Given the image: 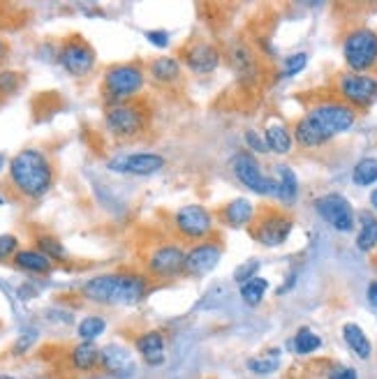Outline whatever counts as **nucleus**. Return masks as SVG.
Instances as JSON below:
<instances>
[{
    "label": "nucleus",
    "mask_w": 377,
    "mask_h": 379,
    "mask_svg": "<svg viewBox=\"0 0 377 379\" xmlns=\"http://www.w3.org/2000/svg\"><path fill=\"white\" fill-rule=\"evenodd\" d=\"M0 379H14V377H10V375H0Z\"/></svg>",
    "instance_id": "obj_44"
},
{
    "label": "nucleus",
    "mask_w": 377,
    "mask_h": 379,
    "mask_svg": "<svg viewBox=\"0 0 377 379\" xmlns=\"http://www.w3.org/2000/svg\"><path fill=\"white\" fill-rule=\"evenodd\" d=\"M245 144H248L252 151L255 153H269V146H266V141L261 139L255 130H248L245 132Z\"/></svg>",
    "instance_id": "obj_38"
},
{
    "label": "nucleus",
    "mask_w": 377,
    "mask_h": 379,
    "mask_svg": "<svg viewBox=\"0 0 377 379\" xmlns=\"http://www.w3.org/2000/svg\"><path fill=\"white\" fill-rule=\"evenodd\" d=\"M186 252L181 243H160L146 254V276L153 280H174L186 273Z\"/></svg>",
    "instance_id": "obj_7"
},
{
    "label": "nucleus",
    "mask_w": 377,
    "mask_h": 379,
    "mask_svg": "<svg viewBox=\"0 0 377 379\" xmlns=\"http://www.w3.org/2000/svg\"><path fill=\"white\" fill-rule=\"evenodd\" d=\"M292 229H294V220L287 213L276 210V208H271V210L264 208L252 220V225L248 227V234L252 236V241H257L259 245H264V248H278V245H283L289 239Z\"/></svg>",
    "instance_id": "obj_6"
},
{
    "label": "nucleus",
    "mask_w": 377,
    "mask_h": 379,
    "mask_svg": "<svg viewBox=\"0 0 377 379\" xmlns=\"http://www.w3.org/2000/svg\"><path fill=\"white\" fill-rule=\"evenodd\" d=\"M171 220H174V229H176V234L181 239L192 241V243L206 241L208 236L213 234V227H215L213 213L201 204H188L179 208Z\"/></svg>",
    "instance_id": "obj_9"
},
{
    "label": "nucleus",
    "mask_w": 377,
    "mask_h": 379,
    "mask_svg": "<svg viewBox=\"0 0 377 379\" xmlns=\"http://www.w3.org/2000/svg\"><path fill=\"white\" fill-rule=\"evenodd\" d=\"M135 347L148 366H160L164 361V338L160 331H148L139 336Z\"/></svg>",
    "instance_id": "obj_22"
},
{
    "label": "nucleus",
    "mask_w": 377,
    "mask_h": 379,
    "mask_svg": "<svg viewBox=\"0 0 377 379\" xmlns=\"http://www.w3.org/2000/svg\"><path fill=\"white\" fill-rule=\"evenodd\" d=\"M183 63L195 74H211L220 65V49L211 42H195L183 51Z\"/></svg>",
    "instance_id": "obj_15"
},
{
    "label": "nucleus",
    "mask_w": 377,
    "mask_h": 379,
    "mask_svg": "<svg viewBox=\"0 0 377 379\" xmlns=\"http://www.w3.org/2000/svg\"><path fill=\"white\" fill-rule=\"evenodd\" d=\"M23 77L14 69H0V98H7V95L16 93L21 88Z\"/></svg>",
    "instance_id": "obj_33"
},
{
    "label": "nucleus",
    "mask_w": 377,
    "mask_h": 379,
    "mask_svg": "<svg viewBox=\"0 0 377 379\" xmlns=\"http://www.w3.org/2000/svg\"><path fill=\"white\" fill-rule=\"evenodd\" d=\"M343 56L356 74H364L366 69H371L377 63V33L371 28L352 30L345 38Z\"/></svg>",
    "instance_id": "obj_10"
},
{
    "label": "nucleus",
    "mask_w": 377,
    "mask_h": 379,
    "mask_svg": "<svg viewBox=\"0 0 377 379\" xmlns=\"http://www.w3.org/2000/svg\"><path fill=\"white\" fill-rule=\"evenodd\" d=\"M146 38H148V42H151L153 47H157V49H164L167 44H169V35H167L164 30H148Z\"/></svg>",
    "instance_id": "obj_39"
},
{
    "label": "nucleus",
    "mask_w": 377,
    "mask_h": 379,
    "mask_svg": "<svg viewBox=\"0 0 377 379\" xmlns=\"http://www.w3.org/2000/svg\"><path fill=\"white\" fill-rule=\"evenodd\" d=\"M292 345H294V351L296 354H313L315 349H320L322 347V340L315 336V333L310 329H299L296 331V336L292 340Z\"/></svg>",
    "instance_id": "obj_31"
},
{
    "label": "nucleus",
    "mask_w": 377,
    "mask_h": 379,
    "mask_svg": "<svg viewBox=\"0 0 377 379\" xmlns=\"http://www.w3.org/2000/svg\"><path fill=\"white\" fill-rule=\"evenodd\" d=\"M95 51L81 35H69V38L60 44L58 51V63L63 65V69L72 77H89L95 69Z\"/></svg>",
    "instance_id": "obj_11"
},
{
    "label": "nucleus",
    "mask_w": 377,
    "mask_h": 379,
    "mask_svg": "<svg viewBox=\"0 0 377 379\" xmlns=\"http://www.w3.org/2000/svg\"><path fill=\"white\" fill-rule=\"evenodd\" d=\"M148 123H151V109L139 98L109 104V109L104 111V130L118 141H130V139L142 137L148 128Z\"/></svg>",
    "instance_id": "obj_4"
},
{
    "label": "nucleus",
    "mask_w": 377,
    "mask_h": 379,
    "mask_svg": "<svg viewBox=\"0 0 377 379\" xmlns=\"http://www.w3.org/2000/svg\"><path fill=\"white\" fill-rule=\"evenodd\" d=\"M264 141L269 146V151H274L278 155H287L294 148V137L289 135V130L280 123H269L264 132Z\"/></svg>",
    "instance_id": "obj_24"
},
{
    "label": "nucleus",
    "mask_w": 377,
    "mask_h": 379,
    "mask_svg": "<svg viewBox=\"0 0 377 379\" xmlns=\"http://www.w3.org/2000/svg\"><path fill=\"white\" fill-rule=\"evenodd\" d=\"M366 296H368V303H371L373 307H377V280L368 285V294Z\"/></svg>",
    "instance_id": "obj_41"
},
{
    "label": "nucleus",
    "mask_w": 377,
    "mask_h": 379,
    "mask_svg": "<svg viewBox=\"0 0 377 379\" xmlns=\"http://www.w3.org/2000/svg\"><path fill=\"white\" fill-rule=\"evenodd\" d=\"M12 264L16 268L28 271V273H38V276H49V273H54V268H56V264L51 261L47 254H42L38 248L35 250H19L12 257Z\"/></svg>",
    "instance_id": "obj_20"
},
{
    "label": "nucleus",
    "mask_w": 377,
    "mask_h": 379,
    "mask_svg": "<svg viewBox=\"0 0 377 379\" xmlns=\"http://www.w3.org/2000/svg\"><path fill=\"white\" fill-rule=\"evenodd\" d=\"M359 222H361V229H359L356 236V248L361 252H371L377 245V217L366 210V213L359 215Z\"/></svg>",
    "instance_id": "obj_27"
},
{
    "label": "nucleus",
    "mask_w": 377,
    "mask_h": 379,
    "mask_svg": "<svg viewBox=\"0 0 377 379\" xmlns=\"http://www.w3.org/2000/svg\"><path fill=\"white\" fill-rule=\"evenodd\" d=\"M148 287L151 280L144 273L116 271L91 278L81 287V296L100 305H135L148 294Z\"/></svg>",
    "instance_id": "obj_3"
},
{
    "label": "nucleus",
    "mask_w": 377,
    "mask_h": 379,
    "mask_svg": "<svg viewBox=\"0 0 377 379\" xmlns=\"http://www.w3.org/2000/svg\"><path fill=\"white\" fill-rule=\"evenodd\" d=\"M223 259V243L206 239L201 243H192L186 252V273L188 276H206Z\"/></svg>",
    "instance_id": "obj_14"
},
{
    "label": "nucleus",
    "mask_w": 377,
    "mask_h": 379,
    "mask_svg": "<svg viewBox=\"0 0 377 379\" xmlns=\"http://www.w3.org/2000/svg\"><path fill=\"white\" fill-rule=\"evenodd\" d=\"M371 204H373V208L377 210V190H373V195H371Z\"/></svg>",
    "instance_id": "obj_43"
},
{
    "label": "nucleus",
    "mask_w": 377,
    "mask_h": 379,
    "mask_svg": "<svg viewBox=\"0 0 377 379\" xmlns=\"http://www.w3.org/2000/svg\"><path fill=\"white\" fill-rule=\"evenodd\" d=\"M343 340L347 342V347L354 351V354L359 358H371L373 354V347H371V340H368V336L364 333L361 326L356 324H345L343 326Z\"/></svg>",
    "instance_id": "obj_25"
},
{
    "label": "nucleus",
    "mask_w": 377,
    "mask_h": 379,
    "mask_svg": "<svg viewBox=\"0 0 377 379\" xmlns=\"http://www.w3.org/2000/svg\"><path fill=\"white\" fill-rule=\"evenodd\" d=\"M329 379H359L356 377V370L354 368H345V366H338L331 370Z\"/></svg>",
    "instance_id": "obj_40"
},
{
    "label": "nucleus",
    "mask_w": 377,
    "mask_h": 379,
    "mask_svg": "<svg viewBox=\"0 0 377 379\" xmlns=\"http://www.w3.org/2000/svg\"><path fill=\"white\" fill-rule=\"evenodd\" d=\"M104 329H107V322L102 319V317H86V319H81V324H79V338L81 340H89L93 342L95 338H100Z\"/></svg>",
    "instance_id": "obj_32"
},
{
    "label": "nucleus",
    "mask_w": 377,
    "mask_h": 379,
    "mask_svg": "<svg viewBox=\"0 0 377 379\" xmlns=\"http://www.w3.org/2000/svg\"><path fill=\"white\" fill-rule=\"evenodd\" d=\"M278 351H274V354H266V356H259V358H250L248 361V368L252 370V373L257 375H269L274 373V370L278 368Z\"/></svg>",
    "instance_id": "obj_34"
},
{
    "label": "nucleus",
    "mask_w": 377,
    "mask_h": 379,
    "mask_svg": "<svg viewBox=\"0 0 377 379\" xmlns=\"http://www.w3.org/2000/svg\"><path fill=\"white\" fill-rule=\"evenodd\" d=\"M315 210H317L324 222L331 225L336 232H352L354 229V222H356L354 208L343 195L331 192V195L320 197L315 201Z\"/></svg>",
    "instance_id": "obj_13"
},
{
    "label": "nucleus",
    "mask_w": 377,
    "mask_h": 379,
    "mask_svg": "<svg viewBox=\"0 0 377 379\" xmlns=\"http://www.w3.org/2000/svg\"><path fill=\"white\" fill-rule=\"evenodd\" d=\"M56 171L51 157L40 148H23L16 153L7 166V183L16 197L38 201L54 185Z\"/></svg>",
    "instance_id": "obj_2"
},
{
    "label": "nucleus",
    "mask_w": 377,
    "mask_h": 379,
    "mask_svg": "<svg viewBox=\"0 0 377 379\" xmlns=\"http://www.w3.org/2000/svg\"><path fill=\"white\" fill-rule=\"evenodd\" d=\"M35 245H38V250L42 254H47V257L51 261H67V250L63 248V243H60L56 236H49V234H42L38 236V241H35Z\"/></svg>",
    "instance_id": "obj_29"
},
{
    "label": "nucleus",
    "mask_w": 377,
    "mask_h": 379,
    "mask_svg": "<svg viewBox=\"0 0 377 379\" xmlns=\"http://www.w3.org/2000/svg\"><path fill=\"white\" fill-rule=\"evenodd\" d=\"M232 67L236 69V77H239L241 84H255L257 77H259V63L255 54L239 44V47L232 49Z\"/></svg>",
    "instance_id": "obj_19"
},
{
    "label": "nucleus",
    "mask_w": 377,
    "mask_h": 379,
    "mask_svg": "<svg viewBox=\"0 0 377 379\" xmlns=\"http://www.w3.org/2000/svg\"><path fill=\"white\" fill-rule=\"evenodd\" d=\"M0 204H3V197H0Z\"/></svg>",
    "instance_id": "obj_45"
},
{
    "label": "nucleus",
    "mask_w": 377,
    "mask_h": 379,
    "mask_svg": "<svg viewBox=\"0 0 377 379\" xmlns=\"http://www.w3.org/2000/svg\"><path fill=\"white\" fill-rule=\"evenodd\" d=\"M19 252V239L14 234H0V259H12Z\"/></svg>",
    "instance_id": "obj_36"
},
{
    "label": "nucleus",
    "mask_w": 377,
    "mask_h": 379,
    "mask_svg": "<svg viewBox=\"0 0 377 379\" xmlns=\"http://www.w3.org/2000/svg\"><path fill=\"white\" fill-rule=\"evenodd\" d=\"M100 366L107 370V373L116 375V377H128L135 370V361L125 347L107 345V347L100 349Z\"/></svg>",
    "instance_id": "obj_18"
},
{
    "label": "nucleus",
    "mask_w": 377,
    "mask_h": 379,
    "mask_svg": "<svg viewBox=\"0 0 377 379\" xmlns=\"http://www.w3.org/2000/svg\"><path fill=\"white\" fill-rule=\"evenodd\" d=\"M69 363H72V368L79 370V373H93V370L100 366V347L95 345V342L81 340L72 349V354H69Z\"/></svg>",
    "instance_id": "obj_23"
},
{
    "label": "nucleus",
    "mask_w": 377,
    "mask_h": 379,
    "mask_svg": "<svg viewBox=\"0 0 377 379\" xmlns=\"http://www.w3.org/2000/svg\"><path fill=\"white\" fill-rule=\"evenodd\" d=\"M278 199L283 204H294L296 197H299V181H296V174L289 169L287 164H278Z\"/></svg>",
    "instance_id": "obj_26"
},
{
    "label": "nucleus",
    "mask_w": 377,
    "mask_h": 379,
    "mask_svg": "<svg viewBox=\"0 0 377 379\" xmlns=\"http://www.w3.org/2000/svg\"><path fill=\"white\" fill-rule=\"evenodd\" d=\"M266 292H269V282L259 276H255L252 280L245 282V285H241V298H243V303L250 305V307L259 305Z\"/></svg>",
    "instance_id": "obj_28"
},
{
    "label": "nucleus",
    "mask_w": 377,
    "mask_h": 379,
    "mask_svg": "<svg viewBox=\"0 0 377 379\" xmlns=\"http://www.w3.org/2000/svg\"><path fill=\"white\" fill-rule=\"evenodd\" d=\"M352 179H354L356 185H361V188L373 185L377 181V160L375 157H364V160H359L354 164Z\"/></svg>",
    "instance_id": "obj_30"
},
{
    "label": "nucleus",
    "mask_w": 377,
    "mask_h": 379,
    "mask_svg": "<svg viewBox=\"0 0 377 379\" xmlns=\"http://www.w3.org/2000/svg\"><path fill=\"white\" fill-rule=\"evenodd\" d=\"M356 123V111L345 102H324L313 107L296 123L294 141L301 148H320L333 137L352 130Z\"/></svg>",
    "instance_id": "obj_1"
},
{
    "label": "nucleus",
    "mask_w": 377,
    "mask_h": 379,
    "mask_svg": "<svg viewBox=\"0 0 377 379\" xmlns=\"http://www.w3.org/2000/svg\"><path fill=\"white\" fill-rule=\"evenodd\" d=\"M164 166V157L155 153H133L128 157H123L120 164H111L109 169L123 171V174H133V176H153Z\"/></svg>",
    "instance_id": "obj_16"
},
{
    "label": "nucleus",
    "mask_w": 377,
    "mask_h": 379,
    "mask_svg": "<svg viewBox=\"0 0 377 379\" xmlns=\"http://www.w3.org/2000/svg\"><path fill=\"white\" fill-rule=\"evenodd\" d=\"M338 95L352 109H368L377 102V79L368 74L347 72L338 79Z\"/></svg>",
    "instance_id": "obj_12"
},
{
    "label": "nucleus",
    "mask_w": 377,
    "mask_h": 379,
    "mask_svg": "<svg viewBox=\"0 0 377 379\" xmlns=\"http://www.w3.org/2000/svg\"><path fill=\"white\" fill-rule=\"evenodd\" d=\"M232 171L248 190L259 197H278V181L261 171L257 157L248 151H239L232 157Z\"/></svg>",
    "instance_id": "obj_8"
},
{
    "label": "nucleus",
    "mask_w": 377,
    "mask_h": 379,
    "mask_svg": "<svg viewBox=\"0 0 377 379\" xmlns=\"http://www.w3.org/2000/svg\"><path fill=\"white\" fill-rule=\"evenodd\" d=\"M146 86V69L139 63H118L111 65L102 77V88L109 104L137 100V95Z\"/></svg>",
    "instance_id": "obj_5"
},
{
    "label": "nucleus",
    "mask_w": 377,
    "mask_h": 379,
    "mask_svg": "<svg viewBox=\"0 0 377 379\" xmlns=\"http://www.w3.org/2000/svg\"><path fill=\"white\" fill-rule=\"evenodd\" d=\"M305 63H308V56H305L303 51H299V54L289 56V58L285 60L283 74H285V77H294V74H299L301 69L305 67Z\"/></svg>",
    "instance_id": "obj_37"
},
{
    "label": "nucleus",
    "mask_w": 377,
    "mask_h": 379,
    "mask_svg": "<svg viewBox=\"0 0 377 379\" xmlns=\"http://www.w3.org/2000/svg\"><path fill=\"white\" fill-rule=\"evenodd\" d=\"M257 215V208L252 204L250 199L245 197H236L232 201H227V204L220 208V220L232 229H243V227H250L252 220Z\"/></svg>",
    "instance_id": "obj_17"
},
{
    "label": "nucleus",
    "mask_w": 377,
    "mask_h": 379,
    "mask_svg": "<svg viewBox=\"0 0 377 379\" xmlns=\"http://www.w3.org/2000/svg\"><path fill=\"white\" fill-rule=\"evenodd\" d=\"M259 271V259H248V261H243L239 268H236L234 273V280L239 282V285H245L248 280L255 278V273Z\"/></svg>",
    "instance_id": "obj_35"
},
{
    "label": "nucleus",
    "mask_w": 377,
    "mask_h": 379,
    "mask_svg": "<svg viewBox=\"0 0 377 379\" xmlns=\"http://www.w3.org/2000/svg\"><path fill=\"white\" fill-rule=\"evenodd\" d=\"M5 56H7V44L3 42V38H0V63L5 60Z\"/></svg>",
    "instance_id": "obj_42"
},
{
    "label": "nucleus",
    "mask_w": 377,
    "mask_h": 379,
    "mask_svg": "<svg viewBox=\"0 0 377 379\" xmlns=\"http://www.w3.org/2000/svg\"><path fill=\"white\" fill-rule=\"evenodd\" d=\"M146 72L151 74L155 84L169 86V84H176L181 79V63L171 56H157L148 63Z\"/></svg>",
    "instance_id": "obj_21"
}]
</instances>
